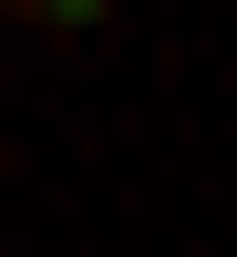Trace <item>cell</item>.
Returning <instances> with one entry per match:
<instances>
[{
  "instance_id": "6da1fadb",
  "label": "cell",
  "mask_w": 237,
  "mask_h": 257,
  "mask_svg": "<svg viewBox=\"0 0 237 257\" xmlns=\"http://www.w3.org/2000/svg\"><path fill=\"white\" fill-rule=\"evenodd\" d=\"M20 20H99V0H20Z\"/></svg>"
}]
</instances>
